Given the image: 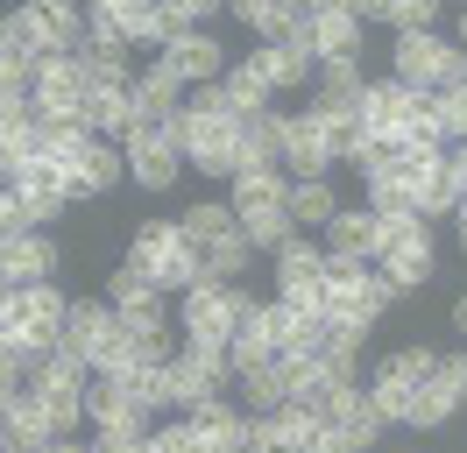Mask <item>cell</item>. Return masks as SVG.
<instances>
[{
	"label": "cell",
	"instance_id": "cell-18",
	"mask_svg": "<svg viewBox=\"0 0 467 453\" xmlns=\"http://www.w3.org/2000/svg\"><path fill=\"white\" fill-rule=\"evenodd\" d=\"M284 198H291V177H284V170H241V177H234V220L269 213V205H284Z\"/></svg>",
	"mask_w": 467,
	"mask_h": 453
},
{
	"label": "cell",
	"instance_id": "cell-28",
	"mask_svg": "<svg viewBox=\"0 0 467 453\" xmlns=\"http://www.w3.org/2000/svg\"><path fill=\"white\" fill-rule=\"evenodd\" d=\"M241 390H248V411L263 418V411H284V404H291V375H284L276 362H263V368L241 375Z\"/></svg>",
	"mask_w": 467,
	"mask_h": 453
},
{
	"label": "cell",
	"instance_id": "cell-13",
	"mask_svg": "<svg viewBox=\"0 0 467 453\" xmlns=\"http://www.w3.org/2000/svg\"><path fill=\"white\" fill-rule=\"evenodd\" d=\"M107 326H114V305H107V298H71V305H64V326H57V347L78 354V362H92V347L107 340Z\"/></svg>",
	"mask_w": 467,
	"mask_h": 453
},
{
	"label": "cell",
	"instance_id": "cell-47",
	"mask_svg": "<svg viewBox=\"0 0 467 453\" xmlns=\"http://www.w3.org/2000/svg\"><path fill=\"white\" fill-rule=\"evenodd\" d=\"M453 326H461V333H467V298H461V305H453Z\"/></svg>",
	"mask_w": 467,
	"mask_h": 453
},
{
	"label": "cell",
	"instance_id": "cell-32",
	"mask_svg": "<svg viewBox=\"0 0 467 453\" xmlns=\"http://www.w3.org/2000/svg\"><path fill=\"white\" fill-rule=\"evenodd\" d=\"M241 234H248V248H269V255H276V248L297 234V220L284 213V205H269V213H248V220H241Z\"/></svg>",
	"mask_w": 467,
	"mask_h": 453
},
{
	"label": "cell",
	"instance_id": "cell-22",
	"mask_svg": "<svg viewBox=\"0 0 467 453\" xmlns=\"http://www.w3.org/2000/svg\"><path fill=\"white\" fill-rule=\"evenodd\" d=\"M149 283H156L163 298H184V290H199V283H205V262H199V248H192V241H177V248L163 255L156 269H149Z\"/></svg>",
	"mask_w": 467,
	"mask_h": 453
},
{
	"label": "cell",
	"instance_id": "cell-21",
	"mask_svg": "<svg viewBox=\"0 0 467 453\" xmlns=\"http://www.w3.org/2000/svg\"><path fill=\"white\" fill-rule=\"evenodd\" d=\"M326 277V248L319 241H284V248H276V290H305V283H319Z\"/></svg>",
	"mask_w": 467,
	"mask_h": 453
},
{
	"label": "cell",
	"instance_id": "cell-19",
	"mask_svg": "<svg viewBox=\"0 0 467 453\" xmlns=\"http://www.w3.org/2000/svg\"><path fill=\"white\" fill-rule=\"evenodd\" d=\"M184 241L192 248H213V241H227V234H241V220H234V205L227 198H199V205H184Z\"/></svg>",
	"mask_w": 467,
	"mask_h": 453
},
{
	"label": "cell",
	"instance_id": "cell-15",
	"mask_svg": "<svg viewBox=\"0 0 467 453\" xmlns=\"http://www.w3.org/2000/svg\"><path fill=\"white\" fill-rule=\"evenodd\" d=\"M312 43H319V57H361V15L340 7V0H319L312 7Z\"/></svg>",
	"mask_w": 467,
	"mask_h": 453
},
{
	"label": "cell",
	"instance_id": "cell-24",
	"mask_svg": "<svg viewBox=\"0 0 467 453\" xmlns=\"http://www.w3.org/2000/svg\"><path fill=\"white\" fill-rule=\"evenodd\" d=\"M199 262H205V283H241L248 262H255V248H248V234H227V241L199 248Z\"/></svg>",
	"mask_w": 467,
	"mask_h": 453
},
{
	"label": "cell",
	"instance_id": "cell-3",
	"mask_svg": "<svg viewBox=\"0 0 467 453\" xmlns=\"http://www.w3.org/2000/svg\"><path fill=\"white\" fill-rule=\"evenodd\" d=\"M120 156H128V170H135V184H142V192H171V184H177V163H184L177 135H171V128H156V121H142L135 135L120 142Z\"/></svg>",
	"mask_w": 467,
	"mask_h": 453
},
{
	"label": "cell",
	"instance_id": "cell-41",
	"mask_svg": "<svg viewBox=\"0 0 467 453\" xmlns=\"http://www.w3.org/2000/svg\"><path fill=\"white\" fill-rule=\"evenodd\" d=\"M432 375L446 383V390H461V396H467V347H461V354H432Z\"/></svg>",
	"mask_w": 467,
	"mask_h": 453
},
{
	"label": "cell",
	"instance_id": "cell-42",
	"mask_svg": "<svg viewBox=\"0 0 467 453\" xmlns=\"http://www.w3.org/2000/svg\"><path fill=\"white\" fill-rule=\"evenodd\" d=\"M22 383H29V368H22V354H15L7 340H0V396H15Z\"/></svg>",
	"mask_w": 467,
	"mask_h": 453
},
{
	"label": "cell",
	"instance_id": "cell-9",
	"mask_svg": "<svg viewBox=\"0 0 467 453\" xmlns=\"http://www.w3.org/2000/svg\"><path fill=\"white\" fill-rule=\"evenodd\" d=\"M312 439H319V418L297 411V404L263 411V418L248 425V453H312Z\"/></svg>",
	"mask_w": 467,
	"mask_h": 453
},
{
	"label": "cell",
	"instance_id": "cell-20",
	"mask_svg": "<svg viewBox=\"0 0 467 453\" xmlns=\"http://www.w3.org/2000/svg\"><path fill=\"white\" fill-rule=\"evenodd\" d=\"M255 71H263L269 92H284V85H305L312 71H319V57H305V50H284V43H263V50L248 57Z\"/></svg>",
	"mask_w": 467,
	"mask_h": 453
},
{
	"label": "cell",
	"instance_id": "cell-48",
	"mask_svg": "<svg viewBox=\"0 0 467 453\" xmlns=\"http://www.w3.org/2000/svg\"><path fill=\"white\" fill-rule=\"evenodd\" d=\"M461 50H467V15H461Z\"/></svg>",
	"mask_w": 467,
	"mask_h": 453
},
{
	"label": "cell",
	"instance_id": "cell-30",
	"mask_svg": "<svg viewBox=\"0 0 467 453\" xmlns=\"http://www.w3.org/2000/svg\"><path fill=\"white\" fill-rule=\"evenodd\" d=\"M114 22H120V43H128V50H135V43H156V50H163V22H156L149 0H114Z\"/></svg>",
	"mask_w": 467,
	"mask_h": 453
},
{
	"label": "cell",
	"instance_id": "cell-25",
	"mask_svg": "<svg viewBox=\"0 0 467 453\" xmlns=\"http://www.w3.org/2000/svg\"><path fill=\"white\" fill-rule=\"evenodd\" d=\"M404 142H410V156H446L453 142H446V121H439V100H418L404 121Z\"/></svg>",
	"mask_w": 467,
	"mask_h": 453
},
{
	"label": "cell",
	"instance_id": "cell-27",
	"mask_svg": "<svg viewBox=\"0 0 467 453\" xmlns=\"http://www.w3.org/2000/svg\"><path fill=\"white\" fill-rule=\"evenodd\" d=\"M177 241H184V226H177V220H142V226H135V241H128V262H135V269H156Z\"/></svg>",
	"mask_w": 467,
	"mask_h": 453
},
{
	"label": "cell",
	"instance_id": "cell-40",
	"mask_svg": "<svg viewBox=\"0 0 467 453\" xmlns=\"http://www.w3.org/2000/svg\"><path fill=\"white\" fill-rule=\"evenodd\" d=\"M439 121H446V142H467V85L439 100Z\"/></svg>",
	"mask_w": 467,
	"mask_h": 453
},
{
	"label": "cell",
	"instance_id": "cell-4",
	"mask_svg": "<svg viewBox=\"0 0 467 453\" xmlns=\"http://www.w3.org/2000/svg\"><path fill=\"white\" fill-rule=\"evenodd\" d=\"M86 71H78V57H36V113H50V121H78L86 113Z\"/></svg>",
	"mask_w": 467,
	"mask_h": 453
},
{
	"label": "cell",
	"instance_id": "cell-39",
	"mask_svg": "<svg viewBox=\"0 0 467 453\" xmlns=\"http://www.w3.org/2000/svg\"><path fill=\"white\" fill-rule=\"evenodd\" d=\"M156 447H163V453H199V432H192V418L156 425Z\"/></svg>",
	"mask_w": 467,
	"mask_h": 453
},
{
	"label": "cell",
	"instance_id": "cell-35",
	"mask_svg": "<svg viewBox=\"0 0 467 453\" xmlns=\"http://www.w3.org/2000/svg\"><path fill=\"white\" fill-rule=\"evenodd\" d=\"M368 213H376V220H404V213H418V205H410V184H404V177H368Z\"/></svg>",
	"mask_w": 467,
	"mask_h": 453
},
{
	"label": "cell",
	"instance_id": "cell-11",
	"mask_svg": "<svg viewBox=\"0 0 467 453\" xmlns=\"http://www.w3.org/2000/svg\"><path fill=\"white\" fill-rule=\"evenodd\" d=\"M163 64H171L184 85H220V71H227V50L205 36V28H192V36H177V43H163Z\"/></svg>",
	"mask_w": 467,
	"mask_h": 453
},
{
	"label": "cell",
	"instance_id": "cell-38",
	"mask_svg": "<svg viewBox=\"0 0 467 453\" xmlns=\"http://www.w3.org/2000/svg\"><path fill=\"white\" fill-rule=\"evenodd\" d=\"M368 404H376V418H382V425H404L410 390H404V383H389V375H376V383H368Z\"/></svg>",
	"mask_w": 467,
	"mask_h": 453
},
{
	"label": "cell",
	"instance_id": "cell-1",
	"mask_svg": "<svg viewBox=\"0 0 467 453\" xmlns=\"http://www.w3.org/2000/svg\"><path fill=\"white\" fill-rule=\"evenodd\" d=\"M376 277H382V290H389V298H404V290H418V283L432 277V234H425V220H418V213H404V220H382Z\"/></svg>",
	"mask_w": 467,
	"mask_h": 453
},
{
	"label": "cell",
	"instance_id": "cell-12",
	"mask_svg": "<svg viewBox=\"0 0 467 453\" xmlns=\"http://www.w3.org/2000/svg\"><path fill=\"white\" fill-rule=\"evenodd\" d=\"M376 241H382V220L368 205H340L326 220V255H348V262H376Z\"/></svg>",
	"mask_w": 467,
	"mask_h": 453
},
{
	"label": "cell",
	"instance_id": "cell-6",
	"mask_svg": "<svg viewBox=\"0 0 467 453\" xmlns=\"http://www.w3.org/2000/svg\"><path fill=\"white\" fill-rule=\"evenodd\" d=\"M86 418H92V432H135V439H149V411L142 396H128L114 383V375H92L86 383Z\"/></svg>",
	"mask_w": 467,
	"mask_h": 453
},
{
	"label": "cell",
	"instance_id": "cell-17",
	"mask_svg": "<svg viewBox=\"0 0 467 453\" xmlns=\"http://www.w3.org/2000/svg\"><path fill=\"white\" fill-rule=\"evenodd\" d=\"M220 100H227L234 121H248V113H269V85H263V71H255L248 57H234L227 71H220Z\"/></svg>",
	"mask_w": 467,
	"mask_h": 453
},
{
	"label": "cell",
	"instance_id": "cell-45",
	"mask_svg": "<svg viewBox=\"0 0 467 453\" xmlns=\"http://www.w3.org/2000/svg\"><path fill=\"white\" fill-rule=\"evenodd\" d=\"M7 326H15V290L0 283V333H7Z\"/></svg>",
	"mask_w": 467,
	"mask_h": 453
},
{
	"label": "cell",
	"instance_id": "cell-7",
	"mask_svg": "<svg viewBox=\"0 0 467 453\" xmlns=\"http://www.w3.org/2000/svg\"><path fill=\"white\" fill-rule=\"evenodd\" d=\"M389 177H404V184H410V205H418V220L461 213V184H453L446 156H410V163H404V170H389Z\"/></svg>",
	"mask_w": 467,
	"mask_h": 453
},
{
	"label": "cell",
	"instance_id": "cell-34",
	"mask_svg": "<svg viewBox=\"0 0 467 453\" xmlns=\"http://www.w3.org/2000/svg\"><path fill=\"white\" fill-rule=\"evenodd\" d=\"M382 22L397 28V36H432L439 0H382Z\"/></svg>",
	"mask_w": 467,
	"mask_h": 453
},
{
	"label": "cell",
	"instance_id": "cell-31",
	"mask_svg": "<svg viewBox=\"0 0 467 453\" xmlns=\"http://www.w3.org/2000/svg\"><path fill=\"white\" fill-rule=\"evenodd\" d=\"M114 319L128 333H163V326H171V298H163V290H142V298L114 305Z\"/></svg>",
	"mask_w": 467,
	"mask_h": 453
},
{
	"label": "cell",
	"instance_id": "cell-10",
	"mask_svg": "<svg viewBox=\"0 0 467 453\" xmlns=\"http://www.w3.org/2000/svg\"><path fill=\"white\" fill-rule=\"evenodd\" d=\"M248 411L234 404V396H205L199 411H192V432H199V453H248Z\"/></svg>",
	"mask_w": 467,
	"mask_h": 453
},
{
	"label": "cell",
	"instance_id": "cell-8",
	"mask_svg": "<svg viewBox=\"0 0 467 453\" xmlns=\"http://www.w3.org/2000/svg\"><path fill=\"white\" fill-rule=\"evenodd\" d=\"M57 277V248L43 234H0V283L7 290H29V283Z\"/></svg>",
	"mask_w": 467,
	"mask_h": 453
},
{
	"label": "cell",
	"instance_id": "cell-44",
	"mask_svg": "<svg viewBox=\"0 0 467 453\" xmlns=\"http://www.w3.org/2000/svg\"><path fill=\"white\" fill-rule=\"evenodd\" d=\"M446 170H453V184H461V205H467V142L446 149Z\"/></svg>",
	"mask_w": 467,
	"mask_h": 453
},
{
	"label": "cell",
	"instance_id": "cell-46",
	"mask_svg": "<svg viewBox=\"0 0 467 453\" xmlns=\"http://www.w3.org/2000/svg\"><path fill=\"white\" fill-rule=\"evenodd\" d=\"M43 453H92V447H78V439H50Z\"/></svg>",
	"mask_w": 467,
	"mask_h": 453
},
{
	"label": "cell",
	"instance_id": "cell-43",
	"mask_svg": "<svg viewBox=\"0 0 467 453\" xmlns=\"http://www.w3.org/2000/svg\"><path fill=\"white\" fill-rule=\"evenodd\" d=\"M92 453H142V439H135V432H99Z\"/></svg>",
	"mask_w": 467,
	"mask_h": 453
},
{
	"label": "cell",
	"instance_id": "cell-23",
	"mask_svg": "<svg viewBox=\"0 0 467 453\" xmlns=\"http://www.w3.org/2000/svg\"><path fill=\"white\" fill-rule=\"evenodd\" d=\"M461 404H467L461 390H446L439 375H425V383L410 390V411H404V425H418V432H432V425H446L453 411H461Z\"/></svg>",
	"mask_w": 467,
	"mask_h": 453
},
{
	"label": "cell",
	"instance_id": "cell-36",
	"mask_svg": "<svg viewBox=\"0 0 467 453\" xmlns=\"http://www.w3.org/2000/svg\"><path fill=\"white\" fill-rule=\"evenodd\" d=\"M376 375H389V383H404V390H418L425 375H432V354L425 347H397V354H382Z\"/></svg>",
	"mask_w": 467,
	"mask_h": 453
},
{
	"label": "cell",
	"instance_id": "cell-5",
	"mask_svg": "<svg viewBox=\"0 0 467 453\" xmlns=\"http://www.w3.org/2000/svg\"><path fill=\"white\" fill-rule=\"evenodd\" d=\"M276 170L291 177V184H312L333 170V149H326V128L312 113H284V149H276Z\"/></svg>",
	"mask_w": 467,
	"mask_h": 453
},
{
	"label": "cell",
	"instance_id": "cell-26",
	"mask_svg": "<svg viewBox=\"0 0 467 453\" xmlns=\"http://www.w3.org/2000/svg\"><path fill=\"white\" fill-rule=\"evenodd\" d=\"M284 213H291L297 226H326L333 213H340V198H333V184H326V177H312V184H291Z\"/></svg>",
	"mask_w": 467,
	"mask_h": 453
},
{
	"label": "cell",
	"instance_id": "cell-29",
	"mask_svg": "<svg viewBox=\"0 0 467 453\" xmlns=\"http://www.w3.org/2000/svg\"><path fill=\"white\" fill-rule=\"evenodd\" d=\"M241 22L255 28V36H269V43H284L297 22V0H241Z\"/></svg>",
	"mask_w": 467,
	"mask_h": 453
},
{
	"label": "cell",
	"instance_id": "cell-37",
	"mask_svg": "<svg viewBox=\"0 0 467 453\" xmlns=\"http://www.w3.org/2000/svg\"><path fill=\"white\" fill-rule=\"evenodd\" d=\"M36 205L29 198H22V184H15V177H0V234H36Z\"/></svg>",
	"mask_w": 467,
	"mask_h": 453
},
{
	"label": "cell",
	"instance_id": "cell-14",
	"mask_svg": "<svg viewBox=\"0 0 467 453\" xmlns=\"http://www.w3.org/2000/svg\"><path fill=\"white\" fill-rule=\"evenodd\" d=\"M135 113H142V121H156V128H171L177 113H184V79H177L163 57L149 64L142 79H135Z\"/></svg>",
	"mask_w": 467,
	"mask_h": 453
},
{
	"label": "cell",
	"instance_id": "cell-49",
	"mask_svg": "<svg viewBox=\"0 0 467 453\" xmlns=\"http://www.w3.org/2000/svg\"><path fill=\"white\" fill-rule=\"evenodd\" d=\"M461 248H467V213H461Z\"/></svg>",
	"mask_w": 467,
	"mask_h": 453
},
{
	"label": "cell",
	"instance_id": "cell-16",
	"mask_svg": "<svg viewBox=\"0 0 467 453\" xmlns=\"http://www.w3.org/2000/svg\"><path fill=\"white\" fill-rule=\"evenodd\" d=\"M410 107H418V92H404L397 79H368V92H361V113H368V135H404Z\"/></svg>",
	"mask_w": 467,
	"mask_h": 453
},
{
	"label": "cell",
	"instance_id": "cell-33",
	"mask_svg": "<svg viewBox=\"0 0 467 453\" xmlns=\"http://www.w3.org/2000/svg\"><path fill=\"white\" fill-rule=\"evenodd\" d=\"M92 375H120V368H135V333H128V326H107V340H99V347H92Z\"/></svg>",
	"mask_w": 467,
	"mask_h": 453
},
{
	"label": "cell",
	"instance_id": "cell-2",
	"mask_svg": "<svg viewBox=\"0 0 467 453\" xmlns=\"http://www.w3.org/2000/svg\"><path fill=\"white\" fill-rule=\"evenodd\" d=\"M177 305H184V340H192V347H227L234 319H248L255 298H248L241 283H199V290H184Z\"/></svg>",
	"mask_w": 467,
	"mask_h": 453
}]
</instances>
